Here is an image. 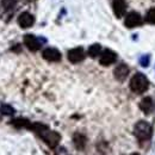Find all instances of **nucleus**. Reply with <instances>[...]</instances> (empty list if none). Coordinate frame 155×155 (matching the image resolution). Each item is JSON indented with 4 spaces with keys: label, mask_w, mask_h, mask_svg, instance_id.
Returning <instances> with one entry per match:
<instances>
[{
    "label": "nucleus",
    "mask_w": 155,
    "mask_h": 155,
    "mask_svg": "<svg viewBox=\"0 0 155 155\" xmlns=\"http://www.w3.org/2000/svg\"><path fill=\"white\" fill-rule=\"evenodd\" d=\"M140 109H141L146 115L152 114V111L154 110V101H153V99L149 97L143 98V99L140 101Z\"/></svg>",
    "instance_id": "12"
},
{
    "label": "nucleus",
    "mask_w": 155,
    "mask_h": 155,
    "mask_svg": "<svg viewBox=\"0 0 155 155\" xmlns=\"http://www.w3.org/2000/svg\"><path fill=\"white\" fill-rule=\"evenodd\" d=\"M42 56L44 60H47L49 62H58L61 60V53L56 48H47L43 50Z\"/></svg>",
    "instance_id": "6"
},
{
    "label": "nucleus",
    "mask_w": 155,
    "mask_h": 155,
    "mask_svg": "<svg viewBox=\"0 0 155 155\" xmlns=\"http://www.w3.org/2000/svg\"><path fill=\"white\" fill-rule=\"evenodd\" d=\"M73 142H74V146L77 149H84L85 146H86V137L82 135V134H75L73 136Z\"/></svg>",
    "instance_id": "13"
},
{
    "label": "nucleus",
    "mask_w": 155,
    "mask_h": 155,
    "mask_svg": "<svg viewBox=\"0 0 155 155\" xmlns=\"http://www.w3.org/2000/svg\"><path fill=\"white\" fill-rule=\"evenodd\" d=\"M114 75H115V78L118 81H124L129 75V67L127 64H124V63L118 64L115 68V71H114Z\"/></svg>",
    "instance_id": "10"
},
{
    "label": "nucleus",
    "mask_w": 155,
    "mask_h": 155,
    "mask_svg": "<svg viewBox=\"0 0 155 155\" xmlns=\"http://www.w3.org/2000/svg\"><path fill=\"white\" fill-rule=\"evenodd\" d=\"M148 87H149L148 79H147L146 75H143L141 73L135 74L134 77L131 78V80H130V88L135 93H138V94L143 93V92H146L148 90Z\"/></svg>",
    "instance_id": "2"
},
{
    "label": "nucleus",
    "mask_w": 155,
    "mask_h": 155,
    "mask_svg": "<svg viewBox=\"0 0 155 155\" xmlns=\"http://www.w3.org/2000/svg\"><path fill=\"white\" fill-rule=\"evenodd\" d=\"M124 24H125L127 28L133 29V28H136V26H138V25L142 24V18H141V16H140L138 13H136V12H130V13L127 15Z\"/></svg>",
    "instance_id": "7"
},
{
    "label": "nucleus",
    "mask_w": 155,
    "mask_h": 155,
    "mask_svg": "<svg viewBox=\"0 0 155 155\" xmlns=\"http://www.w3.org/2000/svg\"><path fill=\"white\" fill-rule=\"evenodd\" d=\"M29 129L34 130L50 148H55L58 144L60 140H61V136H60L58 133L50 130L47 125L41 124V123H34V124H31Z\"/></svg>",
    "instance_id": "1"
},
{
    "label": "nucleus",
    "mask_w": 155,
    "mask_h": 155,
    "mask_svg": "<svg viewBox=\"0 0 155 155\" xmlns=\"http://www.w3.org/2000/svg\"><path fill=\"white\" fill-rule=\"evenodd\" d=\"M34 23H35V18L29 12H23L19 17H18V24H19L20 28H23V29L31 28L34 25Z\"/></svg>",
    "instance_id": "8"
},
{
    "label": "nucleus",
    "mask_w": 155,
    "mask_h": 155,
    "mask_svg": "<svg viewBox=\"0 0 155 155\" xmlns=\"http://www.w3.org/2000/svg\"><path fill=\"white\" fill-rule=\"evenodd\" d=\"M129 155H140V154H137V153H131V154H129Z\"/></svg>",
    "instance_id": "19"
},
{
    "label": "nucleus",
    "mask_w": 155,
    "mask_h": 155,
    "mask_svg": "<svg viewBox=\"0 0 155 155\" xmlns=\"http://www.w3.org/2000/svg\"><path fill=\"white\" fill-rule=\"evenodd\" d=\"M112 8H114V12H115L116 17L120 18L127 12V4H125L124 0H115L114 5H112Z\"/></svg>",
    "instance_id": "11"
},
{
    "label": "nucleus",
    "mask_w": 155,
    "mask_h": 155,
    "mask_svg": "<svg viewBox=\"0 0 155 155\" xmlns=\"http://www.w3.org/2000/svg\"><path fill=\"white\" fill-rule=\"evenodd\" d=\"M17 2H18V0H1V6L5 11H10V10L15 8Z\"/></svg>",
    "instance_id": "16"
},
{
    "label": "nucleus",
    "mask_w": 155,
    "mask_h": 155,
    "mask_svg": "<svg viewBox=\"0 0 155 155\" xmlns=\"http://www.w3.org/2000/svg\"><path fill=\"white\" fill-rule=\"evenodd\" d=\"M134 134L140 141H146L152 136V127L148 122L140 120L134 128Z\"/></svg>",
    "instance_id": "3"
},
{
    "label": "nucleus",
    "mask_w": 155,
    "mask_h": 155,
    "mask_svg": "<svg viewBox=\"0 0 155 155\" xmlns=\"http://www.w3.org/2000/svg\"><path fill=\"white\" fill-rule=\"evenodd\" d=\"M11 123L16 128H30V125H31V123L28 119H25V118H16Z\"/></svg>",
    "instance_id": "14"
},
{
    "label": "nucleus",
    "mask_w": 155,
    "mask_h": 155,
    "mask_svg": "<svg viewBox=\"0 0 155 155\" xmlns=\"http://www.w3.org/2000/svg\"><path fill=\"white\" fill-rule=\"evenodd\" d=\"M146 20H147L148 23H150V24H155V7L150 8V10L147 12V15H146Z\"/></svg>",
    "instance_id": "17"
},
{
    "label": "nucleus",
    "mask_w": 155,
    "mask_h": 155,
    "mask_svg": "<svg viewBox=\"0 0 155 155\" xmlns=\"http://www.w3.org/2000/svg\"><path fill=\"white\" fill-rule=\"evenodd\" d=\"M24 44L31 51H37L41 48V42L34 35H25L24 36Z\"/></svg>",
    "instance_id": "9"
},
{
    "label": "nucleus",
    "mask_w": 155,
    "mask_h": 155,
    "mask_svg": "<svg viewBox=\"0 0 155 155\" xmlns=\"http://www.w3.org/2000/svg\"><path fill=\"white\" fill-rule=\"evenodd\" d=\"M101 54V47L99 44H92L90 48H88V55L91 58H97Z\"/></svg>",
    "instance_id": "15"
},
{
    "label": "nucleus",
    "mask_w": 155,
    "mask_h": 155,
    "mask_svg": "<svg viewBox=\"0 0 155 155\" xmlns=\"http://www.w3.org/2000/svg\"><path fill=\"white\" fill-rule=\"evenodd\" d=\"M117 60V55L115 51H112V50H110V49H106V50H104L101 54H100V58H99V62H100V64L101 66H105V67H107V66H110V64H112V63H115Z\"/></svg>",
    "instance_id": "4"
},
{
    "label": "nucleus",
    "mask_w": 155,
    "mask_h": 155,
    "mask_svg": "<svg viewBox=\"0 0 155 155\" xmlns=\"http://www.w3.org/2000/svg\"><path fill=\"white\" fill-rule=\"evenodd\" d=\"M85 58V51L81 47L78 48H73L68 51V60L72 63H79Z\"/></svg>",
    "instance_id": "5"
},
{
    "label": "nucleus",
    "mask_w": 155,
    "mask_h": 155,
    "mask_svg": "<svg viewBox=\"0 0 155 155\" xmlns=\"http://www.w3.org/2000/svg\"><path fill=\"white\" fill-rule=\"evenodd\" d=\"M1 114H4V115H7V116H11V115H13L15 114V109L13 107H11L10 105H2L1 106Z\"/></svg>",
    "instance_id": "18"
}]
</instances>
